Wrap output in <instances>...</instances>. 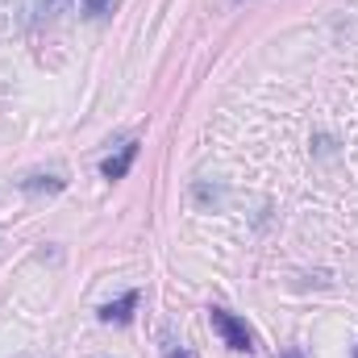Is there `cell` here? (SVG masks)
Listing matches in <instances>:
<instances>
[{
    "mask_svg": "<svg viewBox=\"0 0 358 358\" xmlns=\"http://www.w3.org/2000/svg\"><path fill=\"white\" fill-rule=\"evenodd\" d=\"M67 0H0V13L4 21H17V25H38L55 13H63Z\"/></svg>",
    "mask_w": 358,
    "mask_h": 358,
    "instance_id": "cell-1",
    "label": "cell"
},
{
    "mask_svg": "<svg viewBox=\"0 0 358 358\" xmlns=\"http://www.w3.org/2000/svg\"><path fill=\"white\" fill-rule=\"evenodd\" d=\"M208 321H213V329L225 338V346H229V350H242V355H250V350H255V334L246 329V321H242V317H234V313H225V308H208Z\"/></svg>",
    "mask_w": 358,
    "mask_h": 358,
    "instance_id": "cell-2",
    "label": "cell"
},
{
    "mask_svg": "<svg viewBox=\"0 0 358 358\" xmlns=\"http://www.w3.org/2000/svg\"><path fill=\"white\" fill-rule=\"evenodd\" d=\"M134 159H138V142H125L117 155H108V159L100 163V176L104 179H125L129 167H134Z\"/></svg>",
    "mask_w": 358,
    "mask_h": 358,
    "instance_id": "cell-3",
    "label": "cell"
},
{
    "mask_svg": "<svg viewBox=\"0 0 358 358\" xmlns=\"http://www.w3.org/2000/svg\"><path fill=\"white\" fill-rule=\"evenodd\" d=\"M134 308H138V292H125L121 300H113V304L100 308V321H108V325H125V321L134 317Z\"/></svg>",
    "mask_w": 358,
    "mask_h": 358,
    "instance_id": "cell-4",
    "label": "cell"
},
{
    "mask_svg": "<svg viewBox=\"0 0 358 358\" xmlns=\"http://www.w3.org/2000/svg\"><path fill=\"white\" fill-rule=\"evenodd\" d=\"M63 183H67L63 176H29V179H21L25 192H63Z\"/></svg>",
    "mask_w": 358,
    "mask_h": 358,
    "instance_id": "cell-5",
    "label": "cell"
},
{
    "mask_svg": "<svg viewBox=\"0 0 358 358\" xmlns=\"http://www.w3.org/2000/svg\"><path fill=\"white\" fill-rule=\"evenodd\" d=\"M104 8H108V0H84V13H88V17H100Z\"/></svg>",
    "mask_w": 358,
    "mask_h": 358,
    "instance_id": "cell-6",
    "label": "cell"
},
{
    "mask_svg": "<svg viewBox=\"0 0 358 358\" xmlns=\"http://www.w3.org/2000/svg\"><path fill=\"white\" fill-rule=\"evenodd\" d=\"M167 358H192V355H187L183 346H171V350H167Z\"/></svg>",
    "mask_w": 358,
    "mask_h": 358,
    "instance_id": "cell-7",
    "label": "cell"
},
{
    "mask_svg": "<svg viewBox=\"0 0 358 358\" xmlns=\"http://www.w3.org/2000/svg\"><path fill=\"white\" fill-rule=\"evenodd\" d=\"M283 358H304V355H300V350H287V355H283Z\"/></svg>",
    "mask_w": 358,
    "mask_h": 358,
    "instance_id": "cell-8",
    "label": "cell"
},
{
    "mask_svg": "<svg viewBox=\"0 0 358 358\" xmlns=\"http://www.w3.org/2000/svg\"><path fill=\"white\" fill-rule=\"evenodd\" d=\"M355 358H358V350H355Z\"/></svg>",
    "mask_w": 358,
    "mask_h": 358,
    "instance_id": "cell-9",
    "label": "cell"
}]
</instances>
